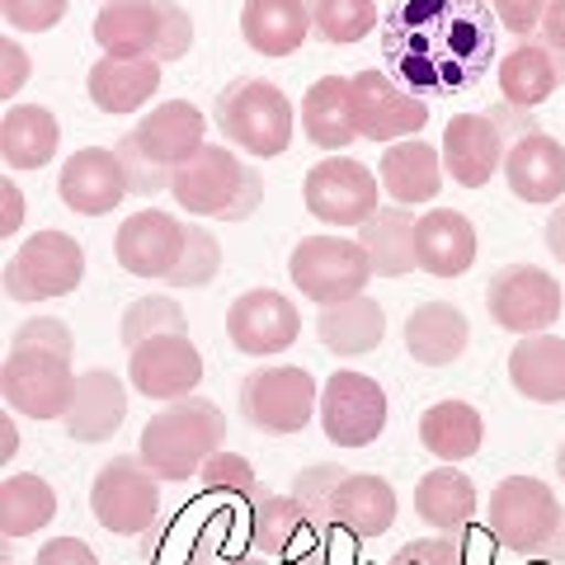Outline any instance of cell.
Instances as JSON below:
<instances>
[{
    "instance_id": "94428289",
    "label": "cell",
    "mask_w": 565,
    "mask_h": 565,
    "mask_svg": "<svg viewBox=\"0 0 565 565\" xmlns=\"http://www.w3.org/2000/svg\"><path fill=\"white\" fill-rule=\"evenodd\" d=\"M99 6H104V0H99Z\"/></svg>"
},
{
    "instance_id": "d6986e66",
    "label": "cell",
    "mask_w": 565,
    "mask_h": 565,
    "mask_svg": "<svg viewBox=\"0 0 565 565\" xmlns=\"http://www.w3.org/2000/svg\"><path fill=\"white\" fill-rule=\"evenodd\" d=\"M509 156V132L500 128L494 114H452L444 128V170L452 184L462 189H486L494 174H504Z\"/></svg>"
},
{
    "instance_id": "8fae6325",
    "label": "cell",
    "mask_w": 565,
    "mask_h": 565,
    "mask_svg": "<svg viewBox=\"0 0 565 565\" xmlns=\"http://www.w3.org/2000/svg\"><path fill=\"white\" fill-rule=\"evenodd\" d=\"M0 396L14 415L66 419L71 396H76L71 359L57 349H10V359L0 363Z\"/></svg>"
},
{
    "instance_id": "484cf974",
    "label": "cell",
    "mask_w": 565,
    "mask_h": 565,
    "mask_svg": "<svg viewBox=\"0 0 565 565\" xmlns=\"http://www.w3.org/2000/svg\"><path fill=\"white\" fill-rule=\"evenodd\" d=\"M128 419V386L122 377L104 373V367H90V373L76 377V396H71L66 411V434L76 444H104V438L118 434V424Z\"/></svg>"
},
{
    "instance_id": "ab89813d",
    "label": "cell",
    "mask_w": 565,
    "mask_h": 565,
    "mask_svg": "<svg viewBox=\"0 0 565 565\" xmlns=\"http://www.w3.org/2000/svg\"><path fill=\"white\" fill-rule=\"evenodd\" d=\"M311 33L321 43H363L377 29V0H307Z\"/></svg>"
},
{
    "instance_id": "83f0119b",
    "label": "cell",
    "mask_w": 565,
    "mask_h": 565,
    "mask_svg": "<svg viewBox=\"0 0 565 565\" xmlns=\"http://www.w3.org/2000/svg\"><path fill=\"white\" fill-rule=\"evenodd\" d=\"M382 189L392 193V203L401 207H415V203H434L438 189H444V151L429 147L419 137H405V141H392L382 156Z\"/></svg>"
},
{
    "instance_id": "7402d4cb",
    "label": "cell",
    "mask_w": 565,
    "mask_h": 565,
    "mask_svg": "<svg viewBox=\"0 0 565 565\" xmlns=\"http://www.w3.org/2000/svg\"><path fill=\"white\" fill-rule=\"evenodd\" d=\"M504 180L519 203H533V207L561 203L565 199V147L552 132H527L519 141H509Z\"/></svg>"
},
{
    "instance_id": "7a4b0ae2",
    "label": "cell",
    "mask_w": 565,
    "mask_h": 565,
    "mask_svg": "<svg viewBox=\"0 0 565 565\" xmlns=\"http://www.w3.org/2000/svg\"><path fill=\"white\" fill-rule=\"evenodd\" d=\"M222 444H226V415L203 396H184L141 424L137 457L161 481H189V476L203 471L212 452H222Z\"/></svg>"
},
{
    "instance_id": "5b68a950",
    "label": "cell",
    "mask_w": 565,
    "mask_h": 565,
    "mask_svg": "<svg viewBox=\"0 0 565 565\" xmlns=\"http://www.w3.org/2000/svg\"><path fill=\"white\" fill-rule=\"evenodd\" d=\"M212 118H217V132H226V147H236L245 156H259V161L288 151L292 128H297L288 95L264 76H241V81L226 85V90L217 95Z\"/></svg>"
},
{
    "instance_id": "8992f818",
    "label": "cell",
    "mask_w": 565,
    "mask_h": 565,
    "mask_svg": "<svg viewBox=\"0 0 565 565\" xmlns=\"http://www.w3.org/2000/svg\"><path fill=\"white\" fill-rule=\"evenodd\" d=\"M288 278L292 288L316 307H334L349 297L367 292L373 282V259H367L359 236H302L288 255Z\"/></svg>"
},
{
    "instance_id": "836d02e7",
    "label": "cell",
    "mask_w": 565,
    "mask_h": 565,
    "mask_svg": "<svg viewBox=\"0 0 565 565\" xmlns=\"http://www.w3.org/2000/svg\"><path fill=\"white\" fill-rule=\"evenodd\" d=\"M316 334H321V344L330 353H340V359H363V353H373L382 344L386 311L367 292H359V297H349V302L321 307V316H316Z\"/></svg>"
},
{
    "instance_id": "680465c9",
    "label": "cell",
    "mask_w": 565,
    "mask_h": 565,
    "mask_svg": "<svg viewBox=\"0 0 565 565\" xmlns=\"http://www.w3.org/2000/svg\"><path fill=\"white\" fill-rule=\"evenodd\" d=\"M217 565H269V561H264V556H226V561H217Z\"/></svg>"
},
{
    "instance_id": "f546056e",
    "label": "cell",
    "mask_w": 565,
    "mask_h": 565,
    "mask_svg": "<svg viewBox=\"0 0 565 565\" xmlns=\"http://www.w3.org/2000/svg\"><path fill=\"white\" fill-rule=\"evenodd\" d=\"M509 382L533 405H561L565 401V340L561 334H523L509 349Z\"/></svg>"
},
{
    "instance_id": "603a6c76",
    "label": "cell",
    "mask_w": 565,
    "mask_h": 565,
    "mask_svg": "<svg viewBox=\"0 0 565 565\" xmlns=\"http://www.w3.org/2000/svg\"><path fill=\"white\" fill-rule=\"evenodd\" d=\"M494 81H500L504 104L533 114L565 85V52L546 47L542 39H523L514 52H504V57H500Z\"/></svg>"
},
{
    "instance_id": "9c48e42d",
    "label": "cell",
    "mask_w": 565,
    "mask_h": 565,
    "mask_svg": "<svg viewBox=\"0 0 565 565\" xmlns=\"http://www.w3.org/2000/svg\"><path fill=\"white\" fill-rule=\"evenodd\" d=\"M241 415L250 429L259 434H302L311 415H321V386L307 367H292V363H274V367H259L241 382Z\"/></svg>"
},
{
    "instance_id": "ba28073f",
    "label": "cell",
    "mask_w": 565,
    "mask_h": 565,
    "mask_svg": "<svg viewBox=\"0 0 565 565\" xmlns=\"http://www.w3.org/2000/svg\"><path fill=\"white\" fill-rule=\"evenodd\" d=\"M486 519H490V537L500 546H509L519 556H542V546L552 542L565 509L556 500V490L537 481V476H504L490 490Z\"/></svg>"
},
{
    "instance_id": "30bf717a",
    "label": "cell",
    "mask_w": 565,
    "mask_h": 565,
    "mask_svg": "<svg viewBox=\"0 0 565 565\" xmlns=\"http://www.w3.org/2000/svg\"><path fill=\"white\" fill-rule=\"evenodd\" d=\"M90 514L114 537L151 533L156 514H161V476L141 457H114V462L99 467L90 486Z\"/></svg>"
},
{
    "instance_id": "6da1fadb",
    "label": "cell",
    "mask_w": 565,
    "mask_h": 565,
    "mask_svg": "<svg viewBox=\"0 0 565 565\" xmlns=\"http://www.w3.org/2000/svg\"><path fill=\"white\" fill-rule=\"evenodd\" d=\"M490 0H396L382 47L405 90H471L494 57Z\"/></svg>"
},
{
    "instance_id": "7bdbcfd3",
    "label": "cell",
    "mask_w": 565,
    "mask_h": 565,
    "mask_svg": "<svg viewBox=\"0 0 565 565\" xmlns=\"http://www.w3.org/2000/svg\"><path fill=\"white\" fill-rule=\"evenodd\" d=\"M199 481L212 490V494H241V500H259L264 494V486H259V476H255V467H250V457H241V452H212L207 462H203V471H199Z\"/></svg>"
},
{
    "instance_id": "e575fe53",
    "label": "cell",
    "mask_w": 565,
    "mask_h": 565,
    "mask_svg": "<svg viewBox=\"0 0 565 565\" xmlns=\"http://www.w3.org/2000/svg\"><path fill=\"white\" fill-rule=\"evenodd\" d=\"M57 114L43 109V104H14L0 118V156H6L10 170H43L57 156Z\"/></svg>"
},
{
    "instance_id": "11a10c76",
    "label": "cell",
    "mask_w": 565,
    "mask_h": 565,
    "mask_svg": "<svg viewBox=\"0 0 565 565\" xmlns=\"http://www.w3.org/2000/svg\"><path fill=\"white\" fill-rule=\"evenodd\" d=\"M546 250H552V259L565 264V199L552 207V217H546Z\"/></svg>"
},
{
    "instance_id": "74e56055",
    "label": "cell",
    "mask_w": 565,
    "mask_h": 565,
    "mask_svg": "<svg viewBox=\"0 0 565 565\" xmlns=\"http://www.w3.org/2000/svg\"><path fill=\"white\" fill-rule=\"evenodd\" d=\"M311 527L307 509L297 494H269L264 490L259 500L250 504V552L264 561L292 556V546L302 542V533Z\"/></svg>"
},
{
    "instance_id": "b9f144b4",
    "label": "cell",
    "mask_w": 565,
    "mask_h": 565,
    "mask_svg": "<svg viewBox=\"0 0 565 565\" xmlns=\"http://www.w3.org/2000/svg\"><path fill=\"white\" fill-rule=\"evenodd\" d=\"M217 269H222L217 236H212L207 226H189L184 255H180V264H174V274L166 282H174V288H207V282L217 278Z\"/></svg>"
},
{
    "instance_id": "8d00e7d4",
    "label": "cell",
    "mask_w": 565,
    "mask_h": 565,
    "mask_svg": "<svg viewBox=\"0 0 565 565\" xmlns=\"http://www.w3.org/2000/svg\"><path fill=\"white\" fill-rule=\"evenodd\" d=\"M476 486L467 471H452V467H438L429 476H419L415 486V514L438 527V533H462L476 514Z\"/></svg>"
},
{
    "instance_id": "c3c4849f",
    "label": "cell",
    "mask_w": 565,
    "mask_h": 565,
    "mask_svg": "<svg viewBox=\"0 0 565 565\" xmlns=\"http://www.w3.org/2000/svg\"><path fill=\"white\" fill-rule=\"evenodd\" d=\"M10 349H57V353H76V344H71V330L66 321H57V316H33V321H24L20 330H14Z\"/></svg>"
},
{
    "instance_id": "9a60e30c",
    "label": "cell",
    "mask_w": 565,
    "mask_h": 565,
    "mask_svg": "<svg viewBox=\"0 0 565 565\" xmlns=\"http://www.w3.org/2000/svg\"><path fill=\"white\" fill-rule=\"evenodd\" d=\"M353 81V118H359V137L367 141H405L429 122V99L405 90L386 71H359Z\"/></svg>"
},
{
    "instance_id": "f6af8a7d",
    "label": "cell",
    "mask_w": 565,
    "mask_h": 565,
    "mask_svg": "<svg viewBox=\"0 0 565 565\" xmlns=\"http://www.w3.org/2000/svg\"><path fill=\"white\" fill-rule=\"evenodd\" d=\"M114 151H118V161H122V174H128V189L137 193V199H151V193L170 189V180H174V174H170L166 166H156L151 156L137 147V137H132V132L122 137Z\"/></svg>"
},
{
    "instance_id": "9f6ffc18",
    "label": "cell",
    "mask_w": 565,
    "mask_h": 565,
    "mask_svg": "<svg viewBox=\"0 0 565 565\" xmlns=\"http://www.w3.org/2000/svg\"><path fill=\"white\" fill-rule=\"evenodd\" d=\"M14 448H20V429H14V411L0 415V462H10Z\"/></svg>"
},
{
    "instance_id": "ee69618b",
    "label": "cell",
    "mask_w": 565,
    "mask_h": 565,
    "mask_svg": "<svg viewBox=\"0 0 565 565\" xmlns=\"http://www.w3.org/2000/svg\"><path fill=\"white\" fill-rule=\"evenodd\" d=\"M344 476H349V471L334 467V462H316V467H307V471H297L292 494L302 500L311 527H330V494H334V486H340Z\"/></svg>"
},
{
    "instance_id": "5bb4252c",
    "label": "cell",
    "mask_w": 565,
    "mask_h": 565,
    "mask_svg": "<svg viewBox=\"0 0 565 565\" xmlns=\"http://www.w3.org/2000/svg\"><path fill=\"white\" fill-rule=\"evenodd\" d=\"M386 429V392L367 373H334L321 386V434L334 448H367Z\"/></svg>"
},
{
    "instance_id": "60d3db41",
    "label": "cell",
    "mask_w": 565,
    "mask_h": 565,
    "mask_svg": "<svg viewBox=\"0 0 565 565\" xmlns=\"http://www.w3.org/2000/svg\"><path fill=\"white\" fill-rule=\"evenodd\" d=\"M118 334L128 349H137V344L156 340V334H189V321L174 297H137V302L122 311Z\"/></svg>"
},
{
    "instance_id": "d590c367",
    "label": "cell",
    "mask_w": 565,
    "mask_h": 565,
    "mask_svg": "<svg viewBox=\"0 0 565 565\" xmlns=\"http://www.w3.org/2000/svg\"><path fill=\"white\" fill-rule=\"evenodd\" d=\"M415 212L411 207H377L373 217H367L359 226V241L367 259H373V274L377 278H405L411 269H419L415 264Z\"/></svg>"
},
{
    "instance_id": "1f68e13d",
    "label": "cell",
    "mask_w": 565,
    "mask_h": 565,
    "mask_svg": "<svg viewBox=\"0 0 565 565\" xmlns=\"http://www.w3.org/2000/svg\"><path fill=\"white\" fill-rule=\"evenodd\" d=\"M302 132L311 147L340 156L353 137H359V118H353V81L349 76H321L302 99Z\"/></svg>"
},
{
    "instance_id": "7c38bea8",
    "label": "cell",
    "mask_w": 565,
    "mask_h": 565,
    "mask_svg": "<svg viewBox=\"0 0 565 565\" xmlns=\"http://www.w3.org/2000/svg\"><path fill=\"white\" fill-rule=\"evenodd\" d=\"M302 203L316 222L334 226V232H344V226H359L377 212V174L367 170L363 161H353V156H326V161H316L302 180Z\"/></svg>"
},
{
    "instance_id": "816d5d0a",
    "label": "cell",
    "mask_w": 565,
    "mask_h": 565,
    "mask_svg": "<svg viewBox=\"0 0 565 565\" xmlns=\"http://www.w3.org/2000/svg\"><path fill=\"white\" fill-rule=\"evenodd\" d=\"M33 565H99V556L81 537H52L47 546H39V561Z\"/></svg>"
},
{
    "instance_id": "4fadbf2b",
    "label": "cell",
    "mask_w": 565,
    "mask_h": 565,
    "mask_svg": "<svg viewBox=\"0 0 565 565\" xmlns=\"http://www.w3.org/2000/svg\"><path fill=\"white\" fill-rule=\"evenodd\" d=\"M561 282L537 264H504L486 288L490 321L509 334H546L561 321Z\"/></svg>"
},
{
    "instance_id": "ffe728a7",
    "label": "cell",
    "mask_w": 565,
    "mask_h": 565,
    "mask_svg": "<svg viewBox=\"0 0 565 565\" xmlns=\"http://www.w3.org/2000/svg\"><path fill=\"white\" fill-rule=\"evenodd\" d=\"M128 174H122L118 151L109 147H85L76 156H66L57 170V199L66 203V212H81V217H104L128 199Z\"/></svg>"
},
{
    "instance_id": "db71d44e",
    "label": "cell",
    "mask_w": 565,
    "mask_h": 565,
    "mask_svg": "<svg viewBox=\"0 0 565 565\" xmlns=\"http://www.w3.org/2000/svg\"><path fill=\"white\" fill-rule=\"evenodd\" d=\"M537 33H542V43H546V47L565 52V0H552V6H546Z\"/></svg>"
},
{
    "instance_id": "91938a15",
    "label": "cell",
    "mask_w": 565,
    "mask_h": 565,
    "mask_svg": "<svg viewBox=\"0 0 565 565\" xmlns=\"http://www.w3.org/2000/svg\"><path fill=\"white\" fill-rule=\"evenodd\" d=\"M556 476H561V481H565V444L556 448Z\"/></svg>"
},
{
    "instance_id": "f1b7e54d",
    "label": "cell",
    "mask_w": 565,
    "mask_h": 565,
    "mask_svg": "<svg viewBox=\"0 0 565 565\" xmlns=\"http://www.w3.org/2000/svg\"><path fill=\"white\" fill-rule=\"evenodd\" d=\"M471 344V321L462 316V307L452 302H424L405 316V349L411 359L424 367H448L467 353Z\"/></svg>"
},
{
    "instance_id": "bcb514c9",
    "label": "cell",
    "mask_w": 565,
    "mask_h": 565,
    "mask_svg": "<svg viewBox=\"0 0 565 565\" xmlns=\"http://www.w3.org/2000/svg\"><path fill=\"white\" fill-rule=\"evenodd\" d=\"M392 565H467V542H462V533L415 537L392 556Z\"/></svg>"
},
{
    "instance_id": "f907efd6",
    "label": "cell",
    "mask_w": 565,
    "mask_h": 565,
    "mask_svg": "<svg viewBox=\"0 0 565 565\" xmlns=\"http://www.w3.org/2000/svg\"><path fill=\"white\" fill-rule=\"evenodd\" d=\"M29 52L14 43V39H0V99H14L24 90V81H29Z\"/></svg>"
},
{
    "instance_id": "6f0895ef",
    "label": "cell",
    "mask_w": 565,
    "mask_h": 565,
    "mask_svg": "<svg viewBox=\"0 0 565 565\" xmlns=\"http://www.w3.org/2000/svg\"><path fill=\"white\" fill-rule=\"evenodd\" d=\"M542 561H552V565H561V561H565V519H561V527L552 533V542L542 546Z\"/></svg>"
},
{
    "instance_id": "277c9868",
    "label": "cell",
    "mask_w": 565,
    "mask_h": 565,
    "mask_svg": "<svg viewBox=\"0 0 565 565\" xmlns=\"http://www.w3.org/2000/svg\"><path fill=\"white\" fill-rule=\"evenodd\" d=\"M95 43L104 57L180 62L193 47V20L174 0H104L95 14Z\"/></svg>"
},
{
    "instance_id": "44dd1931",
    "label": "cell",
    "mask_w": 565,
    "mask_h": 565,
    "mask_svg": "<svg viewBox=\"0 0 565 565\" xmlns=\"http://www.w3.org/2000/svg\"><path fill=\"white\" fill-rule=\"evenodd\" d=\"M132 137L156 166H166L174 174L207 147V118L193 109L189 99H166V104H156L151 114H141Z\"/></svg>"
},
{
    "instance_id": "f5cc1de1",
    "label": "cell",
    "mask_w": 565,
    "mask_h": 565,
    "mask_svg": "<svg viewBox=\"0 0 565 565\" xmlns=\"http://www.w3.org/2000/svg\"><path fill=\"white\" fill-rule=\"evenodd\" d=\"M20 222H24V193L6 174V180H0V236H14L20 232Z\"/></svg>"
},
{
    "instance_id": "ac0fdd59",
    "label": "cell",
    "mask_w": 565,
    "mask_h": 565,
    "mask_svg": "<svg viewBox=\"0 0 565 565\" xmlns=\"http://www.w3.org/2000/svg\"><path fill=\"white\" fill-rule=\"evenodd\" d=\"M184 241H189V226L174 217V212L141 207L118 226V236H114L118 269L132 274V278H151V282L170 278L174 264H180V255H184Z\"/></svg>"
},
{
    "instance_id": "3957f363",
    "label": "cell",
    "mask_w": 565,
    "mask_h": 565,
    "mask_svg": "<svg viewBox=\"0 0 565 565\" xmlns=\"http://www.w3.org/2000/svg\"><path fill=\"white\" fill-rule=\"evenodd\" d=\"M170 193L193 217L245 222V217H255V207L264 203V174L250 161H241L232 147L207 141L189 166L174 170Z\"/></svg>"
},
{
    "instance_id": "d6a6232c",
    "label": "cell",
    "mask_w": 565,
    "mask_h": 565,
    "mask_svg": "<svg viewBox=\"0 0 565 565\" xmlns=\"http://www.w3.org/2000/svg\"><path fill=\"white\" fill-rule=\"evenodd\" d=\"M486 444V419L467 401H438L419 415V448L434 452L444 467H457L476 457Z\"/></svg>"
},
{
    "instance_id": "d4e9b609",
    "label": "cell",
    "mask_w": 565,
    "mask_h": 565,
    "mask_svg": "<svg viewBox=\"0 0 565 565\" xmlns=\"http://www.w3.org/2000/svg\"><path fill=\"white\" fill-rule=\"evenodd\" d=\"M415 264L434 278H462L476 264V226L452 207H429L415 222Z\"/></svg>"
},
{
    "instance_id": "681fc988",
    "label": "cell",
    "mask_w": 565,
    "mask_h": 565,
    "mask_svg": "<svg viewBox=\"0 0 565 565\" xmlns=\"http://www.w3.org/2000/svg\"><path fill=\"white\" fill-rule=\"evenodd\" d=\"M552 0H490L494 20H500L509 33H519V39H533V33L542 29V14Z\"/></svg>"
},
{
    "instance_id": "4316f807",
    "label": "cell",
    "mask_w": 565,
    "mask_h": 565,
    "mask_svg": "<svg viewBox=\"0 0 565 565\" xmlns=\"http://www.w3.org/2000/svg\"><path fill=\"white\" fill-rule=\"evenodd\" d=\"M161 66L166 62L156 57H99L85 76V90L99 114H137L161 90Z\"/></svg>"
},
{
    "instance_id": "2e32d148",
    "label": "cell",
    "mask_w": 565,
    "mask_h": 565,
    "mask_svg": "<svg viewBox=\"0 0 565 565\" xmlns=\"http://www.w3.org/2000/svg\"><path fill=\"white\" fill-rule=\"evenodd\" d=\"M128 382L147 401H184L203 382V353L189 334H156L128 349Z\"/></svg>"
},
{
    "instance_id": "4dcf8cb0",
    "label": "cell",
    "mask_w": 565,
    "mask_h": 565,
    "mask_svg": "<svg viewBox=\"0 0 565 565\" xmlns=\"http://www.w3.org/2000/svg\"><path fill=\"white\" fill-rule=\"evenodd\" d=\"M311 33L307 0H245L241 10V39L259 57H292Z\"/></svg>"
},
{
    "instance_id": "7dc6e473",
    "label": "cell",
    "mask_w": 565,
    "mask_h": 565,
    "mask_svg": "<svg viewBox=\"0 0 565 565\" xmlns=\"http://www.w3.org/2000/svg\"><path fill=\"white\" fill-rule=\"evenodd\" d=\"M0 14L14 33H47L66 20V0H0Z\"/></svg>"
},
{
    "instance_id": "cb8c5ba5",
    "label": "cell",
    "mask_w": 565,
    "mask_h": 565,
    "mask_svg": "<svg viewBox=\"0 0 565 565\" xmlns=\"http://www.w3.org/2000/svg\"><path fill=\"white\" fill-rule=\"evenodd\" d=\"M396 523V490L373 471H349L330 494V527H344L349 537L373 542Z\"/></svg>"
},
{
    "instance_id": "f35d334b",
    "label": "cell",
    "mask_w": 565,
    "mask_h": 565,
    "mask_svg": "<svg viewBox=\"0 0 565 565\" xmlns=\"http://www.w3.org/2000/svg\"><path fill=\"white\" fill-rule=\"evenodd\" d=\"M57 519V490L43 476L20 471L0 481V533L6 537H33Z\"/></svg>"
},
{
    "instance_id": "e0dca14e",
    "label": "cell",
    "mask_w": 565,
    "mask_h": 565,
    "mask_svg": "<svg viewBox=\"0 0 565 565\" xmlns=\"http://www.w3.org/2000/svg\"><path fill=\"white\" fill-rule=\"evenodd\" d=\"M226 334L241 353L250 359H274V353H288L302 334V316H297V302L278 288H250L241 292L232 311H226Z\"/></svg>"
},
{
    "instance_id": "52a82bcc",
    "label": "cell",
    "mask_w": 565,
    "mask_h": 565,
    "mask_svg": "<svg viewBox=\"0 0 565 565\" xmlns=\"http://www.w3.org/2000/svg\"><path fill=\"white\" fill-rule=\"evenodd\" d=\"M85 278V245L66 232H33L20 250L10 255L6 274V297L10 302H52V297H71Z\"/></svg>"
}]
</instances>
